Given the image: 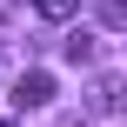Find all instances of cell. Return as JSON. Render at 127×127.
<instances>
[{
  "mask_svg": "<svg viewBox=\"0 0 127 127\" xmlns=\"http://www.w3.org/2000/svg\"><path fill=\"white\" fill-rule=\"evenodd\" d=\"M100 27H127V0H100Z\"/></svg>",
  "mask_w": 127,
  "mask_h": 127,
  "instance_id": "5",
  "label": "cell"
},
{
  "mask_svg": "<svg viewBox=\"0 0 127 127\" xmlns=\"http://www.w3.org/2000/svg\"><path fill=\"white\" fill-rule=\"evenodd\" d=\"M33 13H40V20H74L80 0H33Z\"/></svg>",
  "mask_w": 127,
  "mask_h": 127,
  "instance_id": "4",
  "label": "cell"
},
{
  "mask_svg": "<svg viewBox=\"0 0 127 127\" xmlns=\"http://www.w3.org/2000/svg\"><path fill=\"white\" fill-rule=\"evenodd\" d=\"M13 107L27 114V107H54V74L47 67H27L20 80H13Z\"/></svg>",
  "mask_w": 127,
  "mask_h": 127,
  "instance_id": "1",
  "label": "cell"
},
{
  "mask_svg": "<svg viewBox=\"0 0 127 127\" xmlns=\"http://www.w3.org/2000/svg\"><path fill=\"white\" fill-rule=\"evenodd\" d=\"M87 107L94 114H127V80L121 74H94L87 80Z\"/></svg>",
  "mask_w": 127,
  "mask_h": 127,
  "instance_id": "2",
  "label": "cell"
},
{
  "mask_svg": "<svg viewBox=\"0 0 127 127\" xmlns=\"http://www.w3.org/2000/svg\"><path fill=\"white\" fill-rule=\"evenodd\" d=\"M0 127H20V121H0Z\"/></svg>",
  "mask_w": 127,
  "mask_h": 127,
  "instance_id": "7",
  "label": "cell"
},
{
  "mask_svg": "<svg viewBox=\"0 0 127 127\" xmlns=\"http://www.w3.org/2000/svg\"><path fill=\"white\" fill-rule=\"evenodd\" d=\"M60 127H87V121H80V114H60Z\"/></svg>",
  "mask_w": 127,
  "mask_h": 127,
  "instance_id": "6",
  "label": "cell"
},
{
  "mask_svg": "<svg viewBox=\"0 0 127 127\" xmlns=\"http://www.w3.org/2000/svg\"><path fill=\"white\" fill-rule=\"evenodd\" d=\"M60 54H67L74 67H94V54H100V33H94V27H74V33L60 40Z\"/></svg>",
  "mask_w": 127,
  "mask_h": 127,
  "instance_id": "3",
  "label": "cell"
}]
</instances>
